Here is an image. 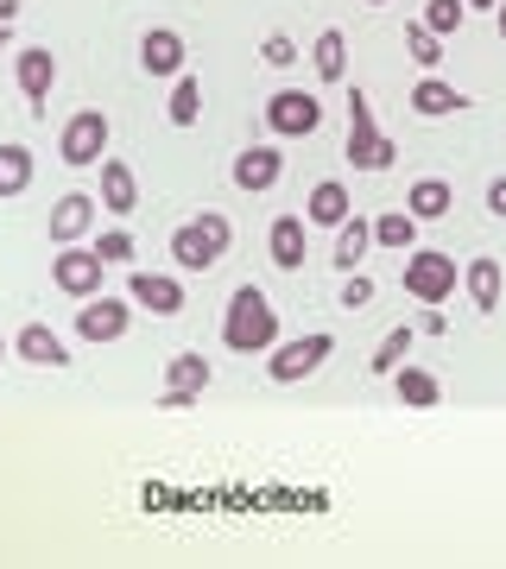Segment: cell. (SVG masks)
<instances>
[{
	"label": "cell",
	"instance_id": "obj_1",
	"mask_svg": "<svg viewBox=\"0 0 506 569\" xmlns=\"http://www.w3.org/2000/svg\"><path fill=\"white\" fill-rule=\"evenodd\" d=\"M222 342L235 355H266V348L279 342V310H272V298H266L260 284H235L228 317H222Z\"/></svg>",
	"mask_w": 506,
	"mask_h": 569
},
{
	"label": "cell",
	"instance_id": "obj_2",
	"mask_svg": "<svg viewBox=\"0 0 506 569\" xmlns=\"http://www.w3.org/2000/svg\"><path fill=\"white\" fill-rule=\"evenodd\" d=\"M228 241H235V228H228V216H197V222H183L178 234H171V260H178V272H209V266L228 253Z\"/></svg>",
	"mask_w": 506,
	"mask_h": 569
},
{
	"label": "cell",
	"instance_id": "obj_3",
	"mask_svg": "<svg viewBox=\"0 0 506 569\" xmlns=\"http://www.w3.org/2000/svg\"><path fill=\"white\" fill-rule=\"evenodd\" d=\"M393 152H399V146L374 127V102H367V89H355V96H348V164H355V171H386Z\"/></svg>",
	"mask_w": 506,
	"mask_h": 569
},
{
	"label": "cell",
	"instance_id": "obj_4",
	"mask_svg": "<svg viewBox=\"0 0 506 569\" xmlns=\"http://www.w3.org/2000/svg\"><path fill=\"white\" fill-rule=\"evenodd\" d=\"M329 355H336V336H329V329H310L298 342H285L279 355H266V373H272L279 387H298V380H310Z\"/></svg>",
	"mask_w": 506,
	"mask_h": 569
},
{
	"label": "cell",
	"instance_id": "obj_5",
	"mask_svg": "<svg viewBox=\"0 0 506 569\" xmlns=\"http://www.w3.org/2000/svg\"><path fill=\"white\" fill-rule=\"evenodd\" d=\"M405 291H411L418 305H444L449 291H456V253L411 247V260H405Z\"/></svg>",
	"mask_w": 506,
	"mask_h": 569
},
{
	"label": "cell",
	"instance_id": "obj_6",
	"mask_svg": "<svg viewBox=\"0 0 506 569\" xmlns=\"http://www.w3.org/2000/svg\"><path fill=\"white\" fill-rule=\"evenodd\" d=\"M266 127H272L279 140H310V133L324 127V102L304 96V89H279V96L266 102Z\"/></svg>",
	"mask_w": 506,
	"mask_h": 569
},
{
	"label": "cell",
	"instance_id": "obj_7",
	"mask_svg": "<svg viewBox=\"0 0 506 569\" xmlns=\"http://www.w3.org/2000/svg\"><path fill=\"white\" fill-rule=\"evenodd\" d=\"M101 152H108V114L101 108L70 114V127H63V140H58V159L82 171V164H101Z\"/></svg>",
	"mask_w": 506,
	"mask_h": 569
},
{
	"label": "cell",
	"instance_id": "obj_8",
	"mask_svg": "<svg viewBox=\"0 0 506 569\" xmlns=\"http://www.w3.org/2000/svg\"><path fill=\"white\" fill-rule=\"evenodd\" d=\"M127 323H133V305L108 298V291L82 298V310H77V336H82V342H121Z\"/></svg>",
	"mask_w": 506,
	"mask_h": 569
},
{
	"label": "cell",
	"instance_id": "obj_9",
	"mask_svg": "<svg viewBox=\"0 0 506 569\" xmlns=\"http://www.w3.org/2000/svg\"><path fill=\"white\" fill-rule=\"evenodd\" d=\"M101 272H108V260H101L96 247H63L58 260H51V279H58V291H70V298H96Z\"/></svg>",
	"mask_w": 506,
	"mask_h": 569
},
{
	"label": "cell",
	"instance_id": "obj_10",
	"mask_svg": "<svg viewBox=\"0 0 506 569\" xmlns=\"http://www.w3.org/2000/svg\"><path fill=\"white\" fill-rule=\"evenodd\" d=\"M209 380H216V373H209V361H202V355H171V361H165V399H159V406L165 411L197 406V392L209 387Z\"/></svg>",
	"mask_w": 506,
	"mask_h": 569
},
{
	"label": "cell",
	"instance_id": "obj_11",
	"mask_svg": "<svg viewBox=\"0 0 506 569\" xmlns=\"http://www.w3.org/2000/svg\"><path fill=\"white\" fill-rule=\"evenodd\" d=\"M127 298L146 305L152 317H178L183 310V284L171 279V272H133V279H127Z\"/></svg>",
	"mask_w": 506,
	"mask_h": 569
},
{
	"label": "cell",
	"instance_id": "obj_12",
	"mask_svg": "<svg viewBox=\"0 0 506 569\" xmlns=\"http://www.w3.org/2000/svg\"><path fill=\"white\" fill-rule=\"evenodd\" d=\"M279 171H285L279 146H247V152H235V190H272Z\"/></svg>",
	"mask_w": 506,
	"mask_h": 569
},
{
	"label": "cell",
	"instance_id": "obj_13",
	"mask_svg": "<svg viewBox=\"0 0 506 569\" xmlns=\"http://www.w3.org/2000/svg\"><path fill=\"white\" fill-rule=\"evenodd\" d=\"M89 228H96V197H82V190L58 197V209H51V241H58V247H77Z\"/></svg>",
	"mask_w": 506,
	"mask_h": 569
},
{
	"label": "cell",
	"instance_id": "obj_14",
	"mask_svg": "<svg viewBox=\"0 0 506 569\" xmlns=\"http://www.w3.org/2000/svg\"><path fill=\"white\" fill-rule=\"evenodd\" d=\"M13 355L32 367H70V348H63V336L51 323H26L20 336H13Z\"/></svg>",
	"mask_w": 506,
	"mask_h": 569
},
{
	"label": "cell",
	"instance_id": "obj_15",
	"mask_svg": "<svg viewBox=\"0 0 506 569\" xmlns=\"http://www.w3.org/2000/svg\"><path fill=\"white\" fill-rule=\"evenodd\" d=\"M101 209L108 216H133L140 209V183H133L127 159H101Z\"/></svg>",
	"mask_w": 506,
	"mask_h": 569
},
{
	"label": "cell",
	"instance_id": "obj_16",
	"mask_svg": "<svg viewBox=\"0 0 506 569\" xmlns=\"http://www.w3.org/2000/svg\"><path fill=\"white\" fill-rule=\"evenodd\" d=\"M140 63H146V77H183V39L171 26H152L140 39Z\"/></svg>",
	"mask_w": 506,
	"mask_h": 569
},
{
	"label": "cell",
	"instance_id": "obj_17",
	"mask_svg": "<svg viewBox=\"0 0 506 569\" xmlns=\"http://www.w3.org/2000/svg\"><path fill=\"white\" fill-rule=\"evenodd\" d=\"M13 77H20L26 102H32V108H44V102H51V82H58V58H51V51H20V63H13Z\"/></svg>",
	"mask_w": 506,
	"mask_h": 569
},
{
	"label": "cell",
	"instance_id": "obj_18",
	"mask_svg": "<svg viewBox=\"0 0 506 569\" xmlns=\"http://www.w3.org/2000/svg\"><path fill=\"white\" fill-rule=\"evenodd\" d=\"M348 183H336V178H324L317 190H310V203H304V222H317V228H343L348 222Z\"/></svg>",
	"mask_w": 506,
	"mask_h": 569
},
{
	"label": "cell",
	"instance_id": "obj_19",
	"mask_svg": "<svg viewBox=\"0 0 506 569\" xmlns=\"http://www.w3.org/2000/svg\"><path fill=\"white\" fill-rule=\"evenodd\" d=\"M411 108H418L425 121H444V114H456V108H468V96L456 89V82H444V77H425L418 89H411Z\"/></svg>",
	"mask_w": 506,
	"mask_h": 569
},
{
	"label": "cell",
	"instance_id": "obj_20",
	"mask_svg": "<svg viewBox=\"0 0 506 569\" xmlns=\"http://www.w3.org/2000/svg\"><path fill=\"white\" fill-rule=\"evenodd\" d=\"M266 247H272V266L279 272H298L304 266V216H279L272 234H266Z\"/></svg>",
	"mask_w": 506,
	"mask_h": 569
},
{
	"label": "cell",
	"instance_id": "obj_21",
	"mask_svg": "<svg viewBox=\"0 0 506 569\" xmlns=\"http://www.w3.org/2000/svg\"><path fill=\"white\" fill-rule=\"evenodd\" d=\"M393 387H399V406H411V411H430L437 399H444L437 373H425V367H399V373H393Z\"/></svg>",
	"mask_w": 506,
	"mask_h": 569
},
{
	"label": "cell",
	"instance_id": "obj_22",
	"mask_svg": "<svg viewBox=\"0 0 506 569\" xmlns=\"http://www.w3.org/2000/svg\"><path fill=\"white\" fill-rule=\"evenodd\" d=\"M367 247H374V222H361V216H348V222L336 228V253H329V260L343 266V272H355V266L367 260Z\"/></svg>",
	"mask_w": 506,
	"mask_h": 569
},
{
	"label": "cell",
	"instance_id": "obj_23",
	"mask_svg": "<svg viewBox=\"0 0 506 569\" xmlns=\"http://www.w3.org/2000/svg\"><path fill=\"white\" fill-rule=\"evenodd\" d=\"M463 284H468V298H475V310H500V260H468V272H463Z\"/></svg>",
	"mask_w": 506,
	"mask_h": 569
},
{
	"label": "cell",
	"instance_id": "obj_24",
	"mask_svg": "<svg viewBox=\"0 0 506 569\" xmlns=\"http://www.w3.org/2000/svg\"><path fill=\"white\" fill-rule=\"evenodd\" d=\"M405 203H411V216H418V222H437V216H449V203H456V197H449L444 178H418L411 190H405Z\"/></svg>",
	"mask_w": 506,
	"mask_h": 569
},
{
	"label": "cell",
	"instance_id": "obj_25",
	"mask_svg": "<svg viewBox=\"0 0 506 569\" xmlns=\"http://www.w3.org/2000/svg\"><path fill=\"white\" fill-rule=\"evenodd\" d=\"M374 241L393 247V253H411L418 247V216L411 209H386L380 222H374Z\"/></svg>",
	"mask_w": 506,
	"mask_h": 569
},
{
	"label": "cell",
	"instance_id": "obj_26",
	"mask_svg": "<svg viewBox=\"0 0 506 569\" xmlns=\"http://www.w3.org/2000/svg\"><path fill=\"white\" fill-rule=\"evenodd\" d=\"M310 63H317V77H324V82H343L348 77V44H343V32H336V26H329V32H317Z\"/></svg>",
	"mask_w": 506,
	"mask_h": 569
},
{
	"label": "cell",
	"instance_id": "obj_27",
	"mask_svg": "<svg viewBox=\"0 0 506 569\" xmlns=\"http://www.w3.org/2000/svg\"><path fill=\"white\" fill-rule=\"evenodd\" d=\"M32 183V152L26 146H0V197H20Z\"/></svg>",
	"mask_w": 506,
	"mask_h": 569
},
{
	"label": "cell",
	"instance_id": "obj_28",
	"mask_svg": "<svg viewBox=\"0 0 506 569\" xmlns=\"http://www.w3.org/2000/svg\"><path fill=\"white\" fill-rule=\"evenodd\" d=\"M165 114H171V127H190V121H197V114H202V82H197V77H178V89H171Z\"/></svg>",
	"mask_w": 506,
	"mask_h": 569
},
{
	"label": "cell",
	"instance_id": "obj_29",
	"mask_svg": "<svg viewBox=\"0 0 506 569\" xmlns=\"http://www.w3.org/2000/svg\"><path fill=\"white\" fill-rule=\"evenodd\" d=\"M411 336H418V323H399V329H393V336L380 342V355H374L367 367H374V373H399L405 355H411Z\"/></svg>",
	"mask_w": 506,
	"mask_h": 569
},
{
	"label": "cell",
	"instance_id": "obj_30",
	"mask_svg": "<svg viewBox=\"0 0 506 569\" xmlns=\"http://www.w3.org/2000/svg\"><path fill=\"white\" fill-rule=\"evenodd\" d=\"M405 51H411V58L425 63V70H437V63H444V44H437V32H430L425 20H418V26H405Z\"/></svg>",
	"mask_w": 506,
	"mask_h": 569
},
{
	"label": "cell",
	"instance_id": "obj_31",
	"mask_svg": "<svg viewBox=\"0 0 506 569\" xmlns=\"http://www.w3.org/2000/svg\"><path fill=\"white\" fill-rule=\"evenodd\" d=\"M463 20H468V7H463V0H430V7H425V26L437 32V39H444V32H456Z\"/></svg>",
	"mask_w": 506,
	"mask_h": 569
},
{
	"label": "cell",
	"instance_id": "obj_32",
	"mask_svg": "<svg viewBox=\"0 0 506 569\" xmlns=\"http://www.w3.org/2000/svg\"><path fill=\"white\" fill-rule=\"evenodd\" d=\"M96 253L108 266H127V260H133V234H127V228H115V234H101V241H96Z\"/></svg>",
	"mask_w": 506,
	"mask_h": 569
},
{
	"label": "cell",
	"instance_id": "obj_33",
	"mask_svg": "<svg viewBox=\"0 0 506 569\" xmlns=\"http://www.w3.org/2000/svg\"><path fill=\"white\" fill-rule=\"evenodd\" d=\"M343 310H367L374 305V279L367 272H348V284H343V298H336Z\"/></svg>",
	"mask_w": 506,
	"mask_h": 569
},
{
	"label": "cell",
	"instance_id": "obj_34",
	"mask_svg": "<svg viewBox=\"0 0 506 569\" xmlns=\"http://www.w3.org/2000/svg\"><path fill=\"white\" fill-rule=\"evenodd\" d=\"M260 58H266V63H272V70H285V63H298V44L285 39V32H272V39H266V44H260Z\"/></svg>",
	"mask_w": 506,
	"mask_h": 569
},
{
	"label": "cell",
	"instance_id": "obj_35",
	"mask_svg": "<svg viewBox=\"0 0 506 569\" xmlns=\"http://www.w3.org/2000/svg\"><path fill=\"white\" fill-rule=\"evenodd\" d=\"M487 209H494V216H506V178L487 183Z\"/></svg>",
	"mask_w": 506,
	"mask_h": 569
},
{
	"label": "cell",
	"instance_id": "obj_36",
	"mask_svg": "<svg viewBox=\"0 0 506 569\" xmlns=\"http://www.w3.org/2000/svg\"><path fill=\"white\" fill-rule=\"evenodd\" d=\"M20 20V0H0V26H13Z\"/></svg>",
	"mask_w": 506,
	"mask_h": 569
},
{
	"label": "cell",
	"instance_id": "obj_37",
	"mask_svg": "<svg viewBox=\"0 0 506 569\" xmlns=\"http://www.w3.org/2000/svg\"><path fill=\"white\" fill-rule=\"evenodd\" d=\"M7 39H13V26H0V51H7Z\"/></svg>",
	"mask_w": 506,
	"mask_h": 569
},
{
	"label": "cell",
	"instance_id": "obj_38",
	"mask_svg": "<svg viewBox=\"0 0 506 569\" xmlns=\"http://www.w3.org/2000/svg\"><path fill=\"white\" fill-rule=\"evenodd\" d=\"M463 7H500V0H463Z\"/></svg>",
	"mask_w": 506,
	"mask_h": 569
},
{
	"label": "cell",
	"instance_id": "obj_39",
	"mask_svg": "<svg viewBox=\"0 0 506 569\" xmlns=\"http://www.w3.org/2000/svg\"><path fill=\"white\" fill-rule=\"evenodd\" d=\"M500 39H506V0H500Z\"/></svg>",
	"mask_w": 506,
	"mask_h": 569
},
{
	"label": "cell",
	"instance_id": "obj_40",
	"mask_svg": "<svg viewBox=\"0 0 506 569\" xmlns=\"http://www.w3.org/2000/svg\"><path fill=\"white\" fill-rule=\"evenodd\" d=\"M0 355H13V342H0Z\"/></svg>",
	"mask_w": 506,
	"mask_h": 569
},
{
	"label": "cell",
	"instance_id": "obj_41",
	"mask_svg": "<svg viewBox=\"0 0 506 569\" xmlns=\"http://www.w3.org/2000/svg\"><path fill=\"white\" fill-rule=\"evenodd\" d=\"M374 7H380V0H374Z\"/></svg>",
	"mask_w": 506,
	"mask_h": 569
}]
</instances>
